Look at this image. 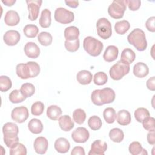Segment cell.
Returning a JSON list of instances; mask_svg holds the SVG:
<instances>
[{
	"instance_id": "obj_23",
	"label": "cell",
	"mask_w": 155,
	"mask_h": 155,
	"mask_svg": "<svg viewBox=\"0 0 155 155\" xmlns=\"http://www.w3.org/2000/svg\"><path fill=\"white\" fill-rule=\"evenodd\" d=\"M2 133L5 136H17L19 133L18 125L13 122H7L2 127Z\"/></svg>"
},
{
	"instance_id": "obj_22",
	"label": "cell",
	"mask_w": 155,
	"mask_h": 155,
	"mask_svg": "<svg viewBox=\"0 0 155 155\" xmlns=\"http://www.w3.org/2000/svg\"><path fill=\"white\" fill-rule=\"evenodd\" d=\"M116 119L119 125L125 126L130 124L131 121V117L129 111L126 110H121L117 113Z\"/></svg>"
},
{
	"instance_id": "obj_7",
	"label": "cell",
	"mask_w": 155,
	"mask_h": 155,
	"mask_svg": "<svg viewBox=\"0 0 155 155\" xmlns=\"http://www.w3.org/2000/svg\"><path fill=\"white\" fill-rule=\"evenodd\" d=\"M74 15L73 12L63 7L57 8L54 12V19L58 22L63 24L71 23L74 21Z\"/></svg>"
},
{
	"instance_id": "obj_39",
	"label": "cell",
	"mask_w": 155,
	"mask_h": 155,
	"mask_svg": "<svg viewBox=\"0 0 155 155\" xmlns=\"http://www.w3.org/2000/svg\"><path fill=\"white\" fill-rule=\"evenodd\" d=\"M88 125L92 130L96 131L101 128L102 122L99 117L97 116H93L88 119Z\"/></svg>"
},
{
	"instance_id": "obj_29",
	"label": "cell",
	"mask_w": 155,
	"mask_h": 155,
	"mask_svg": "<svg viewBox=\"0 0 155 155\" xmlns=\"http://www.w3.org/2000/svg\"><path fill=\"white\" fill-rule=\"evenodd\" d=\"M136 58V54L133 50L129 48H127L123 50L120 56V60L128 63L131 64Z\"/></svg>"
},
{
	"instance_id": "obj_52",
	"label": "cell",
	"mask_w": 155,
	"mask_h": 155,
	"mask_svg": "<svg viewBox=\"0 0 155 155\" xmlns=\"http://www.w3.org/2000/svg\"><path fill=\"white\" fill-rule=\"evenodd\" d=\"M66 5L71 8H76L79 5L78 1H65Z\"/></svg>"
},
{
	"instance_id": "obj_38",
	"label": "cell",
	"mask_w": 155,
	"mask_h": 155,
	"mask_svg": "<svg viewBox=\"0 0 155 155\" xmlns=\"http://www.w3.org/2000/svg\"><path fill=\"white\" fill-rule=\"evenodd\" d=\"M73 118L75 122L81 125L86 119V113L85 111L81 108L76 109L73 113Z\"/></svg>"
},
{
	"instance_id": "obj_50",
	"label": "cell",
	"mask_w": 155,
	"mask_h": 155,
	"mask_svg": "<svg viewBox=\"0 0 155 155\" xmlns=\"http://www.w3.org/2000/svg\"><path fill=\"white\" fill-rule=\"evenodd\" d=\"M146 85L148 89H149L151 91H154L155 90V77L153 76L150 78H149L147 82Z\"/></svg>"
},
{
	"instance_id": "obj_31",
	"label": "cell",
	"mask_w": 155,
	"mask_h": 155,
	"mask_svg": "<svg viewBox=\"0 0 155 155\" xmlns=\"http://www.w3.org/2000/svg\"><path fill=\"white\" fill-rule=\"evenodd\" d=\"M130 28V24L127 20H122L117 22L114 25L115 31L119 35H124Z\"/></svg>"
},
{
	"instance_id": "obj_30",
	"label": "cell",
	"mask_w": 155,
	"mask_h": 155,
	"mask_svg": "<svg viewBox=\"0 0 155 155\" xmlns=\"http://www.w3.org/2000/svg\"><path fill=\"white\" fill-rule=\"evenodd\" d=\"M109 137L113 142L120 143L123 140L124 138V133L121 129L118 128H114L110 131Z\"/></svg>"
},
{
	"instance_id": "obj_21",
	"label": "cell",
	"mask_w": 155,
	"mask_h": 155,
	"mask_svg": "<svg viewBox=\"0 0 155 155\" xmlns=\"http://www.w3.org/2000/svg\"><path fill=\"white\" fill-rule=\"evenodd\" d=\"M93 75L91 73L86 70L79 71L76 75L78 82L82 85H88L91 82Z\"/></svg>"
},
{
	"instance_id": "obj_44",
	"label": "cell",
	"mask_w": 155,
	"mask_h": 155,
	"mask_svg": "<svg viewBox=\"0 0 155 155\" xmlns=\"http://www.w3.org/2000/svg\"><path fill=\"white\" fill-rule=\"evenodd\" d=\"M64 45L66 48V50L69 52H75L76 51L80 45L79 39H77L76 40L73 41H66L64 42Z\"/></svg>"
},
{
	"instance_id": "obj_48",
	"label": "cell",
	"mask_w": 155,
	"mask_h": 155,
	"mask_svg": "<svg viewBox=\"0 0 155 155\" xmlns=\"http://www.w3.org/2000/svg\"><path fill=\"white\" fill-rule=\"evenodd\" d=\"M154 24H155V17L151 16L145 22V27L148 31L151 32H154L155 31Z\"/></svg>"
},
{
	"instance_id": "obj_16",
	"label": "cell",
	"mask_w": 155,
	"mask_h": 155,
	"mask_svg": "<svg viewBox=\"0 0 155 155\" xmlns=\"http://www.w3.org/2000/svg\"><path fill=\"white\" fill-rule=\"evenodd\" d=\"M4 22L8 26H15L19 24L20 21V17L17 12L10 10L7 12L5 15Z\"/></svg>"
},
{
	"instance_id": "obj_47",
	"label": "cell",
	"mask_w": 155,
	"mask_h": 155,
	"mask_svg": "<svg viewBox=\"0 0 155 155\" xmlns=\"http://www.w3.org/2000/svg\"><path fill=\"white\" fill-rule=\"evenodd\" d=\"M126 5H128L129 9L131 11L137 10L141 5V1L139 0L131 1V0H125Z\"/></svg>"
},
{
	"instance_id": "obj_8",
	"label": "cell",
	"mask_w": 155,
	"mask_h": 155,
	"mask_svg": "<svg viewBox=\"0 0 155 155\" xmlns=\"http://www.w3.org/2000/svg\"><path fill=\"white\" fill-rule=\"evenodd\" d=\"M29 116V112L26 107L20 106L13 108L11 113L12 120L18 123L24 122Z\"/></svg>"
},
{
	"instance_id": "obj_27",
	"label": "cell",
	"mask_w": 155,
	"mask_h": 155,
	"mask_svg": "<svg viewBox=\"0 0 155 155\" xmlns=\"http://www.w3.org/2000/svg\"><path fill=\"white\" fill-rule=\"evenodd\" d=\"M62 110L58 105H51L47 109V116L52 120H57L62 114Z\"/></svg>"
},
{
	"instance_id": "obj_40",
	"label": "cell",
	"mask_w": 155,
	"mask_h": 155,
	"mask_svg": "<svg viewBox=\"0 0 155 155\" xmlns=\"http://www.w3.org/2000/svg\"><path fill=\"white\" fill-rule=\"evenodd\" d=\"M134 116L136 120L138 122H142L145 118H146L148 116H150V114L147 109H146L145 108L140 107L137 108L135 110L134 113Z\"/></svg>"
},
{
	"instance_id": "obj_42",
	"label": "cell",
	"mask_w": 155,
	"mask_h": 155,
	"mask_svg": "<svg viewBox=\"0 0 155 155\" xmlns=\"http://www.w3.org/2000/svg\"><path fill=\"white\" fill-rule=\"evenodd\" d=\"M108 76L107 74L103 71H99L94 75L93 82L97 85H103L107 83Z\"/></svg>"
},
{
	"instance_id": "obj_1",
	"label": "cell",
	"mask_w": 155,
	"mask_h": 155,
	"mask_svg": "<svg viewBox=\"0 0 155 155\" xmlns=\"http://www.w3.org/2000/svg\"><path fill=\"white\" fill-rule=\"evenodd\" d=\"M115 97L116 94L112 88L107 87L102 89L94 90L91 94V100L97 106L112 103L114 101Z\"/></svg>"
},
{
	"instance_id": "obj_32",
	"label": "cell",
	"mask_w": 155,
	"mask_h": 155,
	"mask_svg": "<svg viewBox=\"0 0 155 155\" xmlns=\"http://www.w3.org/2000/svg\"><path fill=\"white\" fill-rule=\"evenodd\" d=\"M38 41L42 45L48 46L52 43L53 37L50 33L42 31L38 35Z\"/></svg>"
},
{
	"instance_id": "obj_20",
	"label": "cell",
	"mask_w": 155,
	"mask_h": 155,
	"mask_svg": "<svg viewBox=\"0 0 155 155\" xmlns=\"http://www.w3.org/2000/svg\"><path fill=\"white\" fill-rule=\"evenodd\" d=\"M58 122L61 129L64 131H70L74 126V122L68 115L60 116L58 119Z\"/></svg>"
},
{
	"instance_id": "obj_2",
	"label": "cell",
	"mask_w": 155,
	"mask_h": 155,
	"mask_svg": "<svg viewBox=\"0 0 155 155\" xmlns=\"http://www.w3.org/2000/svg\"><path fill=\"white\" fill-rule=\"evenodd\" d=\"M127 40L129 44L133 45L138 51H144L147 47L145 32L140 28L134 29L128 35Z\"/></svg>"
},
{
	"instance_id": "obj_34",
	"label": "cell",
	"mask_w": 155,
	"mask_h": 155,
	"mask_svg": "<svg viewBox=\"0 0 155 155\" xmlns=\"http://www.w3.org/2000/svg\"><path fill=\"white\" fill-rule=\"evenodd\" d=\"M103 116L107 123L112 124L116 119V113L113 108L108 107L104 110Z\"/></svg>"
},
{
	"instance_id": "obj_41",
	"label": "cell",
	"mask_w": 155,
	"mask_h": 155,
	"mask_svg": "<svg viewBox=\"0 0 155 155\" xmlns=\"http://www.w3.org/2000/svg\"><path fill=\"white\" fill-rule=\"evenodd\" d=\"M12 82L11 79L7 76H0V90L2 92H6L12 88Z\"/></svg>"
},
{
	"instance_id": "obj_10",
	"label": "cell",
	"mask_w": 155,
	"mask_h": 155,
	"mask_svg": "<svg viewBox=\"0 0 155 155\" xmlns=\"http://www.w3.org/2000/svg\"><path fill=\"white\" fill-rule=\"evenodd\" d=\"M89 137V131L85 127H78L71 133V138L76 143H85L88 140Z\"/></svg>"
},
{
	"instance_id": "obj_49",
	"label": "cell",
	"mask_w": 155,
	"mask_h": 155,
	"mask_svg": "<svg viewBox=\"0 0 155 155\" xmlns=\"http://www.w3.org/2000/svg\"><path fill=\"white\" fill-rule=\"evenodd\" d=\"M71 155H85L84 148L81 146H76L74 147L71 152Z\"/></svg>"
},
{
	"instance_id": "obj_46",
	"label": "cell",
	"mask_w": 155,
	"mask_h": 155,
	"mask_svg": "<svg viewBox=\"0 0 155 155\" xmlns=\"http://www.w3.org/2000/svg\"><path fill=\"white\" fill-rule=\"evenodd\" d=\"M4 142L8 148H10L15 143L19 142V137L17 136H4Z\"/></svg>"
},
{
	"instance_id": "obj_15",
	"label": "cell",
	"mask_w": 155,
	"mask_h": 155,
	"mask_svg": "<svg viewBox=\"0 0 155 155\" xmlns=\"http://www.w3.org/2000/svg\"><path fill=\"white\" fill-rule=\"evenodd\" d=\"M24 51L25 55L31 59H36L40 54V48L36 43L33 42H28L25 44Z\"/></svg>"
},
{
	"instance_id": "obj_53",
	"label": "cell",
	"mask_w": 155,
	"mask_h": 155,
	"mask_svg": "<svg viewBox=\"0 0 155 155\" xmlns=\"http://www.w3.org/2000/svg\"><path fill=\"white\" fill-rule=\"evenodd\" d=\"M2 2L7 6H12L16 2V0H2Z\"/></svg>"
},
{
	"instance_id": "obj_19",
	"label": "cell",
	"mask_w": 155,
	"mask_h": 155,
	"mask_svg": "<svg viewBox=\"0 0 155 155\" xmlns=\"http://www.w3.org/2000/svg\"><path fill=\"white\" fill-rule=\"evenodd\" d=\"M54 147L57 152L59 153H66L70 150V144L67 139L59 137L56 140Z\"/></svg>"
},
{
	"instance_id": "obj_24",
	"label": "cell",
	"mask_w": 155,
	"mask_h": 155,
	"mask_svg": "<svg viewBox=\"0 0 155 155\" xmlns=\"http://www.w3.org/2000/svg\"><path fill=\"white\" fill-rule=\"evenodd\" d=\"M79 30L76 26H70L66 27L64 30V37L66 41H73L79 39Z\"/></svg>"
},
{
	"instance_id": "obj_43",
	"label": "cell",
	"mask_w": 155,
	"mask_h": 155,
	"mask_svg": "<svg viewBox=\"0 0 155 155\" xmlns=\"http://www.w3.org/2000/svg\"><path fill=\"white\" fill-rule=\"evenodd\" d=\"M44 110V105L41 101L34 102L31 107V114L34 116H40L42 114Z\"/></svg>"
},
{
	"instance_id": "obj_13",
	"label": "cell",
	"mask_w": 155,
	"mask_h": 155,
	"mask_svg": "<svg viewBox=\"0 0 155 155\" xmlns=\"http://www.w3.org/2000/svg\"><path fill=\"white\" fill-rule=\"evenodd\" d=\"M107 149V144L105 142L101 140L94 141L91 145V149L88 153L89 155H103Z\"/></svg>"
},
{
	"instance_id": "obj_33",
	"label": "cell",
	"mask_w": 155,
	"mask_h": 155,
	"mask_svg": "<svg viewBox=\"0 0 155 155\" xmlns=\"http://www.w3.org/2000/svg\"><path fill=\"white\" fill-rule=\"evenodd\" d=\"M27 153L26 147L21 143H16L10 148V155H26Z\"/></svg>"
},
{
	"instance_id": "obj_5",
	"label": "cell",
	"mask_w": 155,
	"mask_h": 155,
	"mask_svg": "<svg viewBox=\"0 0 155 155\" xmlns=\"http://www.w3.org/2000/svg\"><path fill=\"white\" fill-rule=\"evenodd\" d=\"M126 8L127 5L125 1L114 0L109 5L108 13L109 15L114 19H120L124 16Z\"/></svg>"
},
{
	"instance_id": "obj_28",
	"label": "cell",
	"mask_w": 155,
	"mask_h": 155,
	"mask_svg": "<svg viewBox=\"0 0 155 155\" xmlns=\"http://www.w3.org/2000/svg\"><path fill=\"white\" fill-rule=\"evenodd\" d=\"M129 152L132 155H138V154H147L146 150L143 149L140 143L137 141L131 142L128 147Z\"/></svg>"
},
{
	"instance_id": "obj_3",
	"label": "cell",
	"mask_w": 155,
	"mask_h": 155,
	"mask_svg": "<svg viewBox=\"0 0 155 155\" xmlns=\"http://www.w3.org/2000/svg\"><path fill=\"white\" fill-rule=\"evenodd\" d=\"M83 47L88 54L96 57L101 53L104 45L102 42L95 38L87 36L84 39Z\"/></svg>"
},
{
	"instance_id": "obj_35",
	"label": "cell",
	"mask_w": 155,
	"mask_h": 155,
	"mask_svg": "<svg viewBox=\"0 0 155 155\" xmlns=\"http://www.w3.org/2000/svg\"><path fill=\"white\" fill-rule=\"evenodd\" d=\"M23 32L25 36L30 38H35L39 33L38 27L34 24H27L26 25L24 29Z\"/></svg>"
},
{
	"instance_id": "obj_18",
	"label": "cell",
	"mask_w": 155,
	"mask_h": 155,
	"mask_svg": "<svg viewBox=\"0 0 155 155\" xmlns=\"http://www.w3.org/2000/svg\"><path fill=\"white\" fill-rule=\"evenodd\" d=\"M134 75L139 78H143L147 76L149 73V68L147 64L143 62L136 63L133 69Z\"/></svg>"
},
{
	"instance_id": "obj_4",
	"label": "cell",
	"mask_w": 155,
	"mask_h": 155,
	"mask_svg": "<svg viewBox=\"0 0 155 155\" xmlns=\"http://www.w3.org/2000/svg\"><path fill=\"white\" fill-rule=\"evenodd\" d=\"M130 69V64L120 59L110 68L109 70L110 76L113 80L118 81L127 74Z\"/></svg>"
},
{
	"instance_id": "obj_9",
	"label": "cell",
	"mask_w": 155,
	"mask_h": 155,
	"mask_svg": "<svg viewBox=\"0 0 155 155\" xmlns=\"http://www.w3.org/2000/svg\"><path fill=\"white\" fill-rule=\"evenodd\" d=\"M28 10V19L30 21H35L39 15V9L42 3L41 0L26 1Z\"/></svg>"
},
{
	"instance_id": "obj_6",
	"label": "cell",
	"mask_w": 155,
	"mask_h": 155,
	"mask_svg": "<svg viewBox=\"0 0 155 155\" xmlns=\"http://www.w3.org/2000/svg\"><path fill=\"white\" fill-rule=\"evenodd\" d=\"M96 30L99 36L103 39H108L112 35L111 24L105 18H101L97 20Z\"/></svg>"
},
{
	"instance_id": "obj_11",
	"label": "cell",
	"mask_w": 155,
	"mask_h": 155,
	"mask_svg": "<svg viewBox=\"0 0 155 155\" xmlns=\"http://www.w3.org/2000/svg\"><path fill=\"white\" fill-rule=\"evenodd\" d=\"M16 73L19 78L22 79L33 78V74L30 65L28 62L19 64L16 67Z\"/></svg>"
},
{
	"instance_id": "obj_26",
	"label": "cell",
	"mask_w": 155,
	"mask_h": 155,
	"mask_svg": "<svg viewBox=\"0 0 155 155\" xmlns=\"http://www.w3.org/2000/svg\"><path fill=\"white\" fill-rule=\"evenodd\" d=\"M28 128L29 131L33 134H39L43 130V125L42 122L38 119H32L28 123Z\"/></svg>"
},
{
	"instance_id": "obj_14",
	"label": "cell",
	"mask_w": 155,
	"mask_h": 155,
	"mask_svg": "<svg viewBox=\"0 0 155 155\" xmlns=\"http://www.w3.org/2000/svg\"><path fill=\"white\" fill-rule=\"evenodd\" d=\"M34 150L37 154H44L48 149V142L47 139L42 136L38 137L35 139L33 143Z\"/></svg>"
},
{
	"instance_id": "obj_17",
	"label": "cell",
	"mask_w": 155,
	"mask_h": 155,
	"mask_svg": "<svg viewBox=\"0 0 155 155\" xmlns=\"http://www.w3.org/2000/svg\"><path fill=\"white\" fill-rule=\"evenodd\" d=\"M119 54L118 48L115 45L108 46L103 54L104 59L107 62H111L115 61Z\"/></svg>"
},
{
	"instance_id": "obj_36",
	"label": "cell",
	"mask_w": 155,
	"mask_h": 155,
	"mask_svg": "<svg viewBox=\"0 0 155 155\" xmlns=\"http://www.w3.org/2000/svg\"><path fill=\"white\" fill-rule=\"evenodd\" d=\"M21 93L25 97H29L33 96L35 92V87L31 83H24L20 88Z\"/></svg>"
},
{
	"instance_id": "obj_37",
	"label": "cell",
	"mask_w": 155,
	"mask_h": 155,
	"mask_svg": "<svg viewBox=\"0 0 155 155\" xmlns=\"http://www.w3.org/2000/svg\"><path fill=\"white\" fill-rule=\"evenodd\" d=\"M25 99L26 97L23 96L20 90H13L9 94V100L13 104L21 103L25 101Z\"/></svg>"
},
{
	"instance_id": "obj_25",
	"label": "cell",
	"mask_w": 155,
	"mask_h": 155,
	"mask_svg": "<svg viewBox=\"0 0 155 155\" xmlns=\"http://www.w3.org/2000/svg\"><path fill=\"white\" fill-rule=\"evenodd\" d=\"M51 12L47 8L42 11L39 18V25L41 27L46 28L50 26L51 22Z\"/></svg>"
},
{
	"instance_id": "obj_12",
	"label": "cell",
	"mask_w": 155,
	"mask_h": 155,
	"mask_svg": "<svg viewBox=\"0 0 155 155\" xmlns=\"http://www.w3.org/2000/svg\"><path fill=\"white\" fill-rule=\"evenodd\" d=\"M20 33L14 30H10L7 31L3 36V40L5 44L9 46H13L16 45L20 41Z\"/></svg>"
},
{
	"instance_id": "obj_51",
	"label": "cell",
	"mask_w": 155,
	"mask_h": 155,
	"mask_svg": "<svg viewBox=\"0 0 155 155\" xmlns=\"http://www.w3.org/2000/svg\"><path fill=\"white\" fill-rule=\"evenodd\" d=\"M147 142L149 144L154 145L155 144V134L154 131H149L147 136Z\"/></svg>"
},
{
	"instance_id": "obj_45",
	"label": "cell",
	"mask_w": 155,
	"mask_h": 155,
	"mask_svg": "<svg viewBox=\"0 0 155 155\" xmlns=\"http://www.w3.org/2000/svg\"><path fill=\"white\" fill-rule=\"evenodd\" d=\"M154 118L148 116L142 120L143 127L148 131H154Z\"/></svg>"
}]
</instances>
